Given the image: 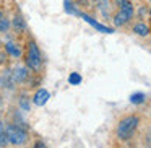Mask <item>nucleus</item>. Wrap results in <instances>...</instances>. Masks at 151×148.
I'll use <instances>...</instances> for the list:
<instances>
[{
  "label": "nucleus",
  "instance_id": "nucleus-1",
  "mask_svg": "<svg viewBox=\"0 0 151 148\" xmlns=\"http://www.w3.org/2000/svg\"><path fill=\"white\" fill-rule=\"evenodd\" d=\"M137 125H138L137 116H127V117H124L117 125V137L120 138V140H128V138L133 135Z\"/></svg>",
  "mask_w": 151,
  "mask_h": 148
},
{
  "label": "nucleus",
  "instance_id": "nucleus-2",
  "mask_svg": "<svg viewBox=\"0 0 151 148\" xmlns=\"http://www.w3.org/2000/svg\"><path fill=\"white\" fill-rule=\"evenodd\" d=\"M117 4H119V12L114 17V25L115 26H124L133 17V5L128 0H117Z\"/></svg>",
  "mask_w": 151,
  "mask_h": 148
},
{
  "label": "nucleus",
  "instance_id": "nucleus-3",
  "mask_svg": "<svg viewBox=\"0 0 151 148\" xmlns=\"http://www.w3.org/2000/svg\"><path fill=\"white\" fill-rule=\"evenodd\" d=\"M5 132H7V140H8V143L23 145V143H26V140H28V134L23 130V129L17 127V125H12V124L7 125Z\"/></svg>",
  "mask_w": 151,
  "mask_h": 148
},
{
  "label": "nucleus",
  "instance_id": "nucleus-4",
  "mask_svg": "<svg viewBox=\"0 0 151 148\" xmlns=\"http://www.w3.org/2000/svg\"><path fill=\"white\" fill-rule=\"evenodd\" d=\"M26 65L29 67L31 70L37 72L41 69V52L37 49L36 43H29L26 51Z\"/></svg>",
  "mask_w": 151,
  "mask_h": 148
},
{
  "label": "nucleus",
  "instance_id": "nucleus-5",
  "mask_svg": "<svg viewBox=\"0 0 151 148\" xmlns=\"http://www.w3.org/2000/svg\"><path fill=\"white\" fill-rule=\"evenodd\" d=\"M47 99H49V91H47V90H39V91L34 95L33 103L36 106H44L47 103Z\"/></svg>",
  "mask_w": 151,
  "mask_h": 148
},
{
  "label": "nucleus",
  "instance_id": "nucleus-6",
  "mask_svg": "<svg viewBox=\"0 0 151 148\" xmlns=\"http://www.w3.org/2000/svg\"><path fill=\"white\" fill-rule=\"evenodd\" d=\"M26 77H28L26 70L21 69V67H18V69H15L13 72H12V78H13L15 82H24V80H26Z\"/></svg>",
  "mask_w": 151,
  "mask_h": 148
},
{
  "label": "nucleus",
  "instance_id": "nucleus-7",
  "mask_svg": "<svg viewBox=\"0 0 151 148\" xmlns=\"http://www.w3.org/2000/svg\"><path fill=\"white\" fill-rule=\"evenodd\" d=\"M133 33H137L138 36H148V33H150V28H148L146 25L143 23V21H138V23L133 26Z\"/></svg>",
  "mask_w": 151,
  "mask_h": 148
},
{
  "label": "nucleus",
  "instance_id": "nucleus-8",
  "mask_svg": "<svg viewBox=\"0 0 151 148\" xmlns=\"http://www.w3.org/2000/svg\"><path fill=\"white\" fill-rule=\"evenodd\" d=\"M5 49H7V52L10 54V56H13V57H20V56H21V49H18L17 44L8 43L7 46H5Z\"/></svg>",
  "mask_w": 151,
  "mask_h": 148
},
{
  "label": "nucleus",
  "instance_id": "nucleus-9",
  "mask_svg": "<svg viewBox=\"0 0 151 148\" xmlns=\"http://www.w3.org/2000/svg\"><path fill=\"white\" fill-rule=\"evenodd\" d=\"M8 140H7V132H5V127L4 124H2V121H0V147H4V145H7Z\"/></svg>",
  "mask_w": 151,
  "mask_h": 148
},
{
  "label": "nucleus",
  "instance_id": "nucleus-10",
  "mask_svg": "<svg viewBox=\"0 0 151 148\" xmlns=\"http://www.w3.org/2000/svg\"><path fill=\"white\" fill-rule=\"evenodd\" d=\"M13 26H15V28H18V30H23V28H24V23H23V20H21L20 15H18V17L13 20Z\"/></svg>",
  "mask_w": 151,
  "mask_h": 148
},
{
  "label": "nucleus",
  "instance_id": "nucleus-11",
  "mask_svg": "<svg viewBox=\"0 0 151 148\" xmlns=\"http://www.w3.org/2000/svg\"><path fill=\"white\" fill-rule=\"evenodd\" d=\"M8 26H10V23H8V20H4V18H0V31H7Z\"/></svg>",
  "mask_w": 151,
  "mask_h": 148
},
{
  "label": "nucleus",
  "instance_id": "nucleus-12",
  "mask_svg": "<svg viewBox=\"0 0 151 148\" xmlns=\"http://www.w3.org/2000/svg\"><path fill=\"white\" fill-rule=\"evenodd\" d=\"M132 101L133 103H141L143 101V95H133L132 96Z\"/></svg>",
  "mask_w": 151,
  "mask_h": 148
},
{
  "label": "nucleus",
  "instance_id": "nucleus-13",
  "mask_svg": "<svg viewBox=\"0 0 151 148\" xmlns=\"http://www.w3.org/2000/svg\"><path fill=\"white\" fill-rule=\"evenodd\" d=\"M70 80H72V83H78L80 82V77L78 75H72V77H70Z\"/></svg>",
  "mask_w": 151,
  "mask_h": 148
},
{
  "label": "nucleus",
  "instance_id": "nucleus-14",
  "mask_svg": "<svg viewBox=\"0 0 151 148\" xmlns=\"http://www.w3.org/2000/svg\"><path fill=\"white\" fill-rule=\"evenodd\" d=\"M34 148H44V145L39 142V143H36V147H34Z\"/></svg>",
  "mask_w": 151,
  "mask_h": 148
},
{
  "label": "nucleus",
  "instance_id": "nucleus-15",
  "mask_svg": "<svg viewBox=\"0 0 151 148\" xmlns=\"http://www.w3.org/2000/svg\"><path fill=\"white\" fill-rule=\"evenodd\" d=\"M150 20H151V7H150Z\"/></svg>",
  "mask_w": 151,
  "mask_h": 148
},
{
  "label": "nucleus",
  "instance_id": "nucleus-16",
  "mask_svg": "<svg viewBox=\"0 0 151 148\" xmlns=\"http://www.w3.org/2000/svg\"><path fill=\"white\" fill-rule=\"evenodd\" d=\"M0 18H2V13H0Z\"/></svg>",
  "mask_w": 151,
  "mask_h": 148
},
{
  "label": "nucleus",
  "instance_id": "nucleus-17",
  "mask_svg": "<svg viewBox=\"0 0 151 148\" xmlns=\"http://www.w3.org/2000/svg\"><path fill=\"white\" fill-rule=\"evenodd\" d=\"M150 2H151V0H150Z\"/></svg>",
  "mask_w": 151,
  "mask_h": 148
}]
</instances>
